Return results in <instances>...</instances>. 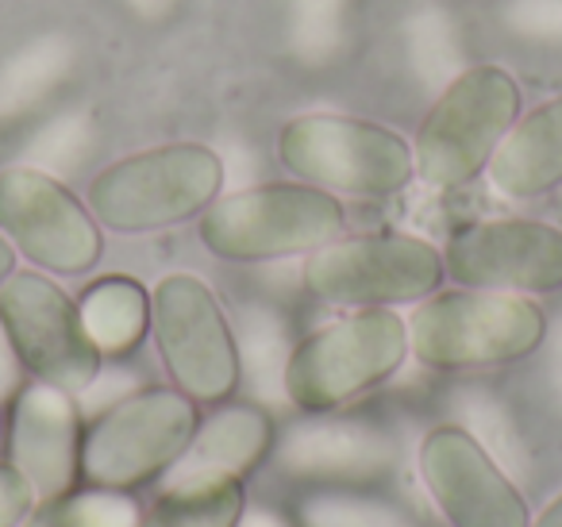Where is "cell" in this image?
<instances>
[{
    "label": "cell",
    "instance_id": "1",
    "mask_svg": "<svg viewBox=\"0 0 562 527\" xmlns=\"http://www.w3.org/2000/svg\"><path fill=\"white\" fill-rule=\"evenodd\" d=\"M408 355L428 370H482L531 355L547 335V316L524 293L451 289L416 301L408 312Z\"/></svg>",
    "mask_w": 562,
    "mask_h": 527
},
{
    "label": "cell",
    "instance_id": "2",
    "mask_svg": "<svg viewBox=\"0 0 562 527\" xmlns=\"http://www.w3.org/2000/svg\"><path fill=\"white\" fill-rule=\"evenodd\" d=\"M224 189V162L204 143H162L104 166L89 181L86 204L97 224L147 235L201 216Z\"/></svg>",
    "mask_w": 562,
    "mask_h": 527
},
{
    "label": "cell",
    "instance_id": "3",
    "mask_svg": "<svg viewBox=\"0 0 562 527\" xmlns=\"http://www.w3.org/2000/svg\"><path fill=\"white\" fill-rule=\"evenodd\" d=\"M347 227L344 204L305 181H270L216 197L201 212L196 235L227 262H270V258L313 255L339 239Z\"/></svg>",
    "mask_w": 562,
    "mask_h": 527
},
{
    "label": "cell",
    "instance_id": "4",
    "mask_svg": "<svg viewBox=\"0 0 562 527\" xmlns=\"http://www.w3.org/2000/svg\"><path fill=\"white\" fill-rule=\"evenodd\" d=\"M408 358V324L393 309H359L301 339L285 358L281 389L301 412H331L382 385Z\"/></svg>",
    "mask_w": 562,
    "mask_h": 527
},
{
    "label": "cell",
    "instance_id": "5",
    "mask_svg": "<svg viewBox=\"0 0 562 527\" xmlns=\"http://www.w3.org/2000/svg\"><path fill=\"white\" fill-rule=\"evenodd\" d=\"M278 162L331 197H393L416 178L413 143L370 120L305 112L278 132Z\"/></svg>",
    "mask_w": 562,
    "mask_h": 527
},
{
    "label": "cell",
    "instance_id": "6",
    "mask_svg": "<svg viewBox=\"0 0 562 527\" xmlns=\"http://www.w3.org/2000/svg\"><path fill=\"white\" fill-rule=\"evenodd\" d=\"M520 116V86L501 66H470L443 89L413 139L416 178L459 189L490 166L493 150Z\"/></svg>",
    "mask_w": 562,
    "mask_h": 527
},
{
    "label": "cell",
    "instance_id": "7",
    "mask_svg": "<svg viewBox=\"0 0 562 527\" xmlns=\"http://www.w3.org/2000/svg\"><path fill=\"white\" fill-rule=\"evenodd\" d=\"M196 424V401L178 385L139 389L101 412L81 435V478L112 489H135L162 478L189 447Z\"/></svg>",
    "mask_w": 562,
    "mask_h": 527
},
{
    "label": "cell",
    "instance_id": "8",
    "mask_svg": "<svg viewBox=\"0 0 562 527\" xmlns=\"http://www.w3.org/2000/svg\"><path fill=\"white\" fill-rule=\"evenodd\" d=\"M447 278L443 250L416 235H339L305 258V289L324 304L390 309L424 301Z\"/></svg>",
    "mask_w": 562,
    "mask_h": 527
},
{
    "label": "cell",
    "instance_id": "9",
    "mask_svg": "<svg viewBox=\"0 0 562 527\" xmlns=\"http://www.w3.org/2000/svg\"><path fill=\"white\" fill-rule=\"evenodd\" d=\"M150 335L170 381L196 404H220L239 385V343L216 293L193 273H166L150 289Z\"/></svg>",
    "mask_w": 562,
    "mask_h": 527
},
{
    "label": "cell",
    "instance_id": "10",
    "mask_svg": "<svg viewBox=\"0 0 562 527\" xmlns=\"http://www.w3.org/2000/svg\"><path fill=\"white\" fill-rule=\"evenodd\" d=\"M0 319L32 378L66 393H86L101 373V350L81 324V309L40 270H12L0 285Z\"/></svg>",
    "mask_w": 562,
    "mask_h": 527
},
{
    "label": "cell",
    "instance_id": "11",
    "mask_svg": "<svg viewBox=\"0 0 562 527\" xmlns=\"http://www.w3.org/2000/svg\"><path fill=\"white\" fill-rule=\"evenodd\" d=\"M0 232L35 270L78 273L101 262V224L86 201L35 166L0 170Z\"/></svg>",
    "mask_w": 562,
    "mask_h": 527
},
{
    "label": "cell",
    "instance_id": "12",
    "mask_svg": "<svg viewBox=\"0 0 562 527\" xmlns=\"http://www.w3.org/2000/svg\"><path fill=\"white\" fill-rule=\"evenodd\" d=\"M416 470L451 527H528V501L513 473L459 424L424 435Z\"/></svg>",
    "mask_w": 562,
    "mask_h": 527
},
{
    "label": "cell",
    "instance_id": "13",
    "mask_svg": "<svg viewBox=\"0 0 562 527\" xmlns=\"http://www.w3.org/2000/svg\"><path fill=\"white\" fill-rule=\"evenodd\" d=\"M447 278L497 293L562 289V227L539 220H482L459 227L443 247Z\"/></svg>",
    "mask_w": 562,
    "mask_h": 527
},
{
    "label": "cell",
    "instance_id": "14",
    "mask_svg": "<svg viewBox=\"0 0 562 527\" xmlns=\"http://www.w3.org/2000/svg\"><path fill=\"white\" fill-rule=\"evenodd\" d=\"M9 462L24 473L35 501L70 493L81 478V419L74 393L47 381H24L12 396Z\"/></svg>",
    "mask_w": 562,
    "mask_h": 527
},
{
    "label": "cell",
    "instance_id": "15",
    "mask_svg": "<svg viewBox=\"0 0 562 527\" xmlns=\"http://www.w3.org/2000/svg\"><path fill=\"white\" fill-rule=\"evenodd\" d=\"M393 439L359 419H308L285 431L278 466L308 481H370L393 466Z\"/></svg>",
    "mask_w": 562,
    "mask_h": 527
},
{
    "label": "cell",
    "instance_id": "16",
    "mask_svg": "<svg viewBox=\"0 0 562 527\" xmlns=\"http://www.w3.org/2000/svg\"><path fill=\"white\" fill-rule=\"evenodd\" d=\"M273 447V424L255 404H224L204 424H196L189 447L162 473V485H189V481H216L250 473Z\"/></svg>",
    "mask_w": 562,
    "mask_h": 527
},
{
    "label": "cell",
    "instance_id": "17",
    "mask_svg": "<svg viewBox=\"0 0 562 527\" xmlns=\"http://www.w3.org/2000/svg\"><path fill=\"white\" fill-rule=\"evenodd\" d=\"M485 170L493 189L508 201H531L562 186V97L516 116Z\"/></svg>",
    "mask_w": 562,
    "mask_h": 527
},
{
    "label": "cell",
    "instance_id": "18",
    "mask_svg": "<svg viewBox=\"0 0 562 527\" xmlns=\"http://www.w3.org/2000/svg\"><path fill=\"white\" fill-rule=\"evenodd\" d=\"M81 324L101 355H127L150 332V289L135 278H101L78 301Z\"/></svg>",
    "mask_w": 562,
    "mask_h": 527
},
{
    "label": "cell",
    "instance_id": "19",
    "mask_svg": "<svg viewBox=\"0 0 562 527\" xmlns=\"http://www.w3.org/2000/svg\"><path fill=\"white\" fill-rule=\"evenodd\" d=\"M247 508L239 478L189 481L162 485L150 512H143L139 527H235Z\"/></svg>",
    "mask_w": 562,
    "mask_h": 527
},
{
    "label": "cell",
    "instance_id": "20",
    "mask_svg": "<svg viewBox=\"0 0 562 527\" xmlns=\"http://www.w3.org/2000/svg\"><path fill=\"white\" fill-rule=\"evenodd\" d=\"M143 504L132 496V489L89 485L70 489L50 501H35L24 527H139Z\"/></svg>",
    "mask_w": 562,
    "mask_h": 527
},
{
    "label": "cell",
    "instance_id": "21",
    "mask_svg": "<svg viewBox=\"0 0 562 527\" xmlns=\"http://www.w3.org/2000/svg\"><path fill=\"white\" fill-rule=\"evenodd\" d=\"M297 527H416L401 504L359 489H321L297 508Z\"/></svg>",
    "mask_w": 562,
    "mask_h": 527
},
{
    "label": "cell",
    "instance_id": "22",
    "mask_svg": "<svg viewBox=\"0 0 562 527\" xmlns=\"http://www.w3.org/2000/svg\"><path fill=\"white\" fill-rule=\"evenodd\" d=\"M467 431L505 466L508 473H520L528 466V455H524V442L516 435L513 419L497 408L493 401H482V404H470V419H467Z\"/></svg>",
    "mask_w": 562,
    "mask_h": 527
},
{
    "label": "cell",
    "instance_id": "23",
    "mask_svg": "<svg viewBox=\"0 0 562 527\" xmlns=\"http://www.w3.org/2000/svg\"><path fill=\"white\" fill-rule=\"evenodd\" d=\"M35 508V493L12 462H0V527H20Z\"/></svg>",
    "mask_w": 562,
    "mask_h": 527
},
{
    "label": "cell",
    "instance_id": "24",
    "mask_svg": "<svg viewBox=\"0 0 562 527\" xmlns=\"http://www.w3.org/2000/svg\"><path fill=\"white\" fill-rule=\"evenodd\" d=\"M24 362L16 355V343H12L9 327L0 319V401H12V396L24 389Z\"/></svg>",
    "mask_w": 562,
    "mask_h": 527
},
{
    "label": "cell",
    "instance_id": "25",
    "mask_svg": "<svg viewBox=\"0 0 562 527\" xmlns=\"http://www.w3.org/2000/svg\"><path fill=\"white\" fill-rule=\"evenodd\" d=\"M235 527H297V524H290V519L281 516V512H273V508H243V516H239V524Z\"/></svg>",
    "mask_w": 562,
    "mask_h": 527
},
{
    "label": "cell",
    "instance_id": "26",
    "mask_svg": "<svg viewBox=\"0 0 562 527\" xmlns=\"http://www.w3.org/2000/svg\"><path fill=\"white\" fill-rule=\"evenodd\" d=\"M528 527H562V493L554 496V501L547 504V508L539 512V516H531Z\"/></svg>",
    "mask_w": 562,
    "mask_h": 527
},
{
    "label": "cell",
    "instance_id": "27",
    "mask_svg": "<svg viewBox=\"0 0 562 527\" xmlns=\"http://www.w3.org/2000/svg\"><path fill=\"white\" fill-rule=\"evenodd\" d=\"M12 270H16V247L0 232V285H4V278H9Z\"/></svg>",
    "mask_w": 562,
    "mask_h": 527
}]
</instances>
